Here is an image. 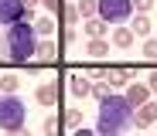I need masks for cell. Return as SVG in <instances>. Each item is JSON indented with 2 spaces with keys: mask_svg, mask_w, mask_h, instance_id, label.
Returning a JSON list of instances; mask_svg holds the SVG:
<instances>
[{
  "mask_svg": "<svg viewBox=\"0 0 157 136\" xmlns=\"http://www.w3.org/2000/svg\"><path fill=\"white\" fill-rule=\"evenodd\" d=\"M130 123H133V105H130L123 95H109L99 102V116H96V133L99 136H109V133H123L130 129Z\"/></svg>",
  "mask_w": 157,
  "mask_h": 136,
  "instance_id": "6da1fadb",
  "label": "cell"
},
{
  "mask_svg": "<svg viewBox=\"0 0 157 136\" xmlns=\"http://www.w3.org/2000/svg\"><path fill=\"white\" fill-rule=\"evenodd\" d=\"M34 48H38V34H34V24L31 20H17L14 27H7V34H4V54L10 61H31L34 58Z\"/></svg>",
  "mask_w": 157,
  "mask_h": 136,
  "instance_id": "7a4b0ae2",
  "label": "cell"
},
{
  "mask_svg": "<svg viewBox=\"0 0 157 136\" xmlns=\"http://www.w3.org/2000/svg\"><path fill=\"white\" fill-rule=\"evenodd\" d=\"M24 123H28V105H24V99L0 95V129L10 133V129H21Z\"/></svg>",
  "mask_w": 157,
  "mask_h": 136,
  "instance_id": "3957f363",
  "label": "cell"
},
{
  "mask_svg": "<svg viewBox=\"0 0 157 136\" xmlns=\"http://www.w3.org/2000/svg\"><path fill=\"white\" fill-rule=\"evenodd\" d=\"M99 20L106 24H126L130 17H133V4L130 0H99Z\"/></svg>",
  "mask_w": 157,
  "mask_h": 136,
  "instance_id": "277c9868",
  "label": "cell"
},
{
  "mask_svg": "<svg viewBox=\"0 0 157 136\" xmlns=\"http://www.w3.org/2000/svg\"><path fill=\"white\" fill-rule=\"evenodd\" d=\"M17 20H31L34 24V10L24 0H0V27H14Z\"/></svg>",
  "mask_w": 157,
  "mask_h": 136,
  "instance_id": "5b68a950",
  "label": "cell"
},
{
  "mask_svg": "<svg viewBox=\"0 0 157 136\" xmlns=\"http://www.w3.org/2000/svg\"><path fill=\"white\" fill-rule=\"evenodd\" d=\"M123 99L133 105V109H140L144 102H150V89H147V82H130V85L123 89Z\"/></svg>",
  "mask_w": 157,
  "mask_h": 136,
  "instance_id": "8992f818",
  "label": "cell"
},
{
  "mask_svg": "<svg viewBox=\"0 0 157 136\" xmlns=\"http://www.w3.org/2000/svg\"><path fill=\"white\" fill-rule=\"evenodd\" d=\"M157 123V102H144L140 109H133V126L137 129H147Z\"/></svg>",
  "mask_w": 157,
  "mask_h": 136,
  "instance_id": "52a82bcc",
  "label": "cell"
},
{
  "mask_svg": "<svg viewBox=\"0 0 157 136\" xmlns=\"http://www.w3.org/2000/svg\"><path fill=\"white\" fill-rule=\"evenodd\" d=\"M34 58L41 61V65H51L58 58V44L51 41V38H38V48H34Z\"/></svg>",
  "mask_w": 157,
  "mask_h": 136,
  "instance_id": "ba28073f",
  "label": "cell"
},
{
  "mask_svg": "<svg viewBox=\"0 0 157 136\" xmlns=\"http://www.w3.org/2000/svg\"><path fill=\"white\" fill-rule=\"evenodd\" d=\"M68 92H72L75 99H86V95H92V82H89L86 75H72V78H68Z\"/></svg>",
  "mask_w": 157,
  "mask_h": 136,
  "instance_id": "9c48e42d",
  "label": "cell"
},
{
  "mask_svg": "<svg viewBox=\"0 0 157 136\" xmlns=\"http://www.w3.org/2000/svg\"><path fill=\"white\" fill-rule=\"evenodd\" d=\"M130 31H133L137 38H150V31H154V24H150V17L147 14H133V17H130Z\"/></svg>",
  "mask_w": 157,
  "mask_h": 136,
  "instance_id": "30bf717a",
  "label": "cell"
},
{
  "mask_svg": "<svg viewBox=\"0 0 157 136\" xmlns=\"http://www.w3.org/2000/svg\"><path fill=\"white\" fill-rule=\"evenodd\" d=\"M106 82L116 85V89H126L130 82H133V72L130 68H106Z\"/></svg>",
  "mask_w": 157,
  "mask_h": 136,
  "instance_id": "8fae6325",
  "label": "cell"
},
{
  "mask_svg": "<svg viewBox=\"0 0 157 136\" xmlns=\"http://www.w3.org/2000/svg\"><path fill=\"white\" fill-rule=\"evenodd\" d=\"M34 95H38L41 105H55V102H58V85H55V82H41Z\"/></svg>",
  "mask_w": 157,
  "mask_h": 136,
  "instance_id": "7c38bea8",
  "label": "cell"
},
{
  "mask_svg": "<svg viewBox=\"0 0 157 136\" xmlns=\"http://www.w3.org/2000/svg\"><path fill=\"white\" fill-rule=\"evenodd\" d=\"M21 89V75L17 72H0V92L4 95H14Z\"/></svg>",
  "mask_w": 157,
  "mask_h": 136,
  "instance_id": "4fadbf2b",
  "label": "cell"
},
{
  "mask_svg": "<svg viewBox=\"0 0 157 136\" xmlns=\"http://www.w3.org/2000/svg\"><path fill=\"white\" fill-rule=\"evenodd\" d=\"M62 126H68V129H78V126H82V109H78V105H68V109H62Z\"/></svg>",
  "mask_w": 157,
  "mask_h": 136,
  "instance_id": "5bb4252c",
  "label": "cell"
},
{
  "mask_svg": "<svg viewBox=\"0 0 157 136\" xmlns=\"http://www.w3.org/2000/svg\"><path fill=\"white\" fill-rule=\"evenodd\" d=\"M133 38H137V34L130 31V27H113V38H109V41H113L116 48H133Z\"/></svg>",
  "mask_w": 157,
  "mask_h": 136,
  "instance_id": "9a60e30c",
  "label": "cell"
},
{
  "mask_svg": "<svg viewBox=\"0 0 157 136\" xmlns=\"http://www.w3.org/2000/svg\"><path fill=\"white\" fill-rule=\"evenodd\" d=\"M82 31L89 34V41H92V38H106V20L92 17V20H86V27H82Z\"/></svg>",
  "mask_w": 157,
  "mask_h": 136,
  "instance_id": "2e32d148",
  "label": "cell"
},
{
  "mask_svg": "<svg viewBox=\"0 0 157 136\" xmlns=\"http://www.w3.org/2000/svg\"><path fill=\"white\" fill-rule=\"evenodd\" d=\"M78 17H82V20H92L96 14H99V0H78Z\"/></svg>",
  "mask_w": 157,
  "mask_h": 136,
  "instance_id": "e0dca14e",
  "label": "cell"
},
{
  "mask_svg": "<svg viewBox=\"0 0 157 136\" xmlns=\"http://www.w3.org/2000/svg\"><path fill=\"white\" fill-rule=\"evenodd\" d=\"M55 27H58L55 17H38V20H34V34H38V38H51Z\"/></svg>",
  "mask_w": 157,
  "mask_h": 136,
  "instance_id": "ac0fdd59",
  "label": "cell"
},
{
  "mask_svg": "<svg viewBox=\"0 0 157 136\" xmlns=\"http://www.w3.org/2000/svg\"><path fill=\"white\" fill-rule=\"evenodd\" d=\"M78 24V7L75 4H62V27H75Z\"/></svg>",
  "mask_w": 157,
  "mask_h": 136,
  "instance_id": "d6986e66",
  "label": "cell"
},
{
  "mask_svg": "<svg viewBox=\"0 0 157 136\" xmlns=\"http://www.w3.org/2000/svg\"><path fill=\"white\" fill-rule=\"evenodd\" d=\"M109 51V44H106V38H92L89 44H86V54H92V58H102V54Z\"/></svg>",
  "mask_w": 157,
  "mask_h": 136,
  "instance_id": "ffe728a7",
  "label": "cell"
},
{
  "mask_svg": "<svg viewBox=\"0 0 157 136\" xmlns=\"http://www.w3.org/2000/svg\"><path fill=\"white\" fill-rule=\"evenodd\" d=\"M92 95L102 102V99H109L113 95V85H109V82H92Z\"/></svg>",
  "mask_w": 157,
  "mask_h": 136,
  "instance_id": "44dd1931",
  "label": "cell"
},
{
  "mask_svg": "<svg viewBox=\"0 0 157 136\" xmlns=\"http://www.w3.org/2000/svg\"><path fill=\"white\" fill-rule=\"evenodd\" d=\"M41 129H44V136H58V129H62V119H55V116H48Z\"/></svg>",
  "mask_w": 157,
  "mask_h": 136,
  "instance_id": "7402d4cb",
  "label": "cell"
},
{
  "mask_svg": "<svg viewBox=\"0 0 157 136\" xmlns=\"http://www.w3.org/2000/svg\"><path fill=\"white\" fill-rule=\"evenodd\" d=\"M144 58L157 61V41H154V38H147V41H144Z\"/></svg>",
  "mask_w": 157,
  "mask_h": 136,
  "instance_id": "603a6c76",
  "label": "cell"
},
{
  "mask_svg": "<svg viewBox=\"0 0 157 136\" xmlns=\"http://www.w3.org/2000/svg\"><path fill=\"white\" fill-rule=\"evenodd\" d=\"M130 4H133V14H147L154 7V0H130Z\"/></svg>",
  "mask_w": 157,
  "mask_h": 136,
  "instance_id": "cb8c5ba5",
  "label": "cell"
},
{
  "mask_svg": "<svg viewBox=\"0 0 157 136\" xmlns=\"http://www.w3.org/2000/svg\"><path fill=\"white\" fill-rule=\"evenodd\" d=\"M41 4L48 7V17H55V14H62V0H41Z\"/></svg>",
  "mask_w": 157,
  "mask_h": 136,
  "instance_id": "d4e9b609",
  "label": "cell"
},
{
  "mask_svg": "<svg viewBox=\"0 0 157 136\" xmlns=\"http://www.w3.org/2000/svg\"><path fill=\"white\" fill-rule=\"evenodd\" d=\"M75 38H78V34H75V27H62V41H65V44H72Z\"/></svg>",
  "mask_w": 157,
  "mask_h": 136,
  "instance_id": "484cf974",
  "label": "cell"
},
{
  "mask_svg": "<svg viewBox=\"0 0 157 136\" xmlns=\"http://www.w3.org/2000/svg\"><path fill=\"white\" fill-rule=\"evenodd\" d=\"M147 89H150V92H157V68L147 75Z\"/></svg>",
  "mask_w": 157,
  "mask_h": 136,
  "instance_id": "4316f807",
  "label": "cell"
},
{
  "mask_svg": "<svg viewBox=\"0 0 157 136\" xmlns=\"http://www.w3.org/2000/svg\"><path fill=\"white\" fill-rule=\"evenodd\" d=\"M72 136H99L96 129H86V126H78V129H72Z\"/></svg>",
  "mask_w": 157,
  "mask_h": 136,
  "instance_id": "83f0119b",
  "label": "cell"
},
{
  "mask_svg": "<svg viewBox=\"0 0 157 136\" xmlns=\"http://www.w3.org/2000/svg\"><path fill=\"white\" fill-rule=\"evenodd\" d=\"M7 136H31V133H28V126H21V129H10Z\"/></svg>",
  "mask_w": 157,
  "mask_h": 136,
  "instance_id": "f1b7e54d",
  "label": "cell"
},
{
  "mask_svg": "<svg viewBox=\"0 0 157 136\" xmlns=\"http://www.w3.org/2000/svg\"><path fill=\"white\" fill-rule=\"evenodd\" d=\"M24 4H28V7H34V4H38V0H24Z\"/></svg>",
  "mask_w": 157,
  "mask_h": 136,
  "instance_id": "f546056e",
  "label": "cell"
},
{
  "mask_svg": "<svg viewBox=\"0 0 157 136\" xmlns=\"http://www.w3.org/2000/svg\"><path fill=\"white\" fill-rule=\"evenodd\" d=\"M109 136H120V133H109Z\"/></svg>",
  "mask_w": 157,
  "mask_h": 136,
  "instance_id": "4dcf8cb0",
  "label": "cell"
}]
</instances>
